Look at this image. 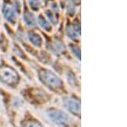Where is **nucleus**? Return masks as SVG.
<instances>
[{
  "instance_id": "4468645a",
  "label": "nucleus",
  "mask_w": 127,
  "mask_h": 127,
  "mask_svg": "<svg viewBox=\"0 0 127 127\" xmlns=\"http://www.w3.org/2000/svg\"><path fill=\"white\" fill-rule=\"evenodd\" d=\"M69 48H70V50L74 56L76 58H78L79 60H81V50H80L79 47L75 45V44H70Z\"/></svg>"
},
{
  "instance_id": "9b49d317",
  "label": "nucleus",
  "mask_w": 127,
  "mask_h": 127,
  "mask_svg": "<svg viewBox=\"0 0 127 127\" xmlns=\"http://www.w3.org/2000/svg\"><path fill=\"white\" fill-rule=\"evenodd\" d=\"M76 2H75L74 0H69L67 3L66 13L70 17H73L74 15L75 14V11H76Z\"/></svg>"
},
{
  "instance_id": "f257e3e1",
  "label": "nucleus",
  "mask_w": 127,
  "mask_h": 127,
  "mask_svg": "<svg viewBox=\"0 0 127 127\" xmlns=\"http://www.w3.org/2000/svg\"><path fill=\"white\" fill-rule=\"evenodd\" d=\"M1 13L3 18L9 24L12 26H15L18 21L19 14L16 12L15 8L12 5V3L7 0H3L1 5Z\"/></svg>"
},
{
  "instance_id": "f8f14e48",
  "label": "nucleus",
  "mask_w": 127,
  "mask_h": 127,
  "mask_svg": "<svg viewBox=\"0 0 127 127\" xmlns=\"http://www.w3.org/2000/svg\"><path fill=\"white\" fill-rule=\"evenodd\" d=\"M66 34H67V36H68V38H69L72 40L77 39V38L80 37V34L75 29H74L72 24H71V25L70 24H68V25H67V26H66Z\"/></svg>"
},
{
  "instance_id": "ddd939ff",
  "label": "nucleus",
  "mask_w": 127,
  "mask_h": 127,
  "mask_svg": "<svg viewBox=\"0 0 127 127\" xmlns=\"http://www.w3.org/2000/svg\"><path fill=\"white\" fill-rule=\"evenodd\" d=\"M28 6L32 11H39L41 9V0H27Z\"/></svg>"
},
{
  "instance_id": "423d86ee",
  "label": "nucleus",
  "mask_w": 127,
  "mask_h": 127,
  "mask_svg": "<svg viewBox=\"0 0 127 127\" xmlns=\"http://www.w3.org/2000/svg\"><path fill=\"white\" fill-rule=\"evenodd\" d=\"M22 20L23 23L28 27H34L36 24V17L33 12L30 10L24 9L22 14Z\"/></svg>"
},
{
  "instance_id": "0eeeda50",
  "label": "nucleus",
  "mask_w": 127,
  "mask_h": 127,
  "mask_svg": "<svg viewBox=\"0 0 127 127\" xmlns=\"http://www.w3.org/2000/svg\"><path fill=\"white\" fill-rule=\"evenodd\" d=\"M36 23H38V25L42 29H43L44 31L48 32H51L53 30V26L50 24V22L47 20V18L45 17L44 15L42 14H40V15H37L36 17Z\"/></svg>"
},
{
  "instance_id": "6e6552de",
  "label": "nucleus",
  "mask_w": 127,
  "mask_h": 127,
  "mask_svg": "<svg viewBox=\"0 0 127 127\" xmlns=\"http://www.w3.org/2000/svg\"><path fill=\"white\" fill-rule=\"evenodd\" d=\"M27 38L32 45L36 47H41L42 44V38L37 32H35L34 31H31L27 33Z\"/></svg>"
},
{
  "instance_id": "1a4fd4ad",
  "label": "nucleus",
  "mask_w": 127,
  "mask_h": 127,
  "mask_svg": "<svg viewBox=\"0 0 127 127\" xmlns=\"http://www.w3.org/2000/svg\"><path fill=\"white\" fill-rule=\"evenodd\" d=\"M49 50L52 51L54 55H59L63 52L64 50V44L61 42L60 40L59 39H55L54 41H53L51 43L50 46H49Z\"/></svg>"
},
{
  "instance_id": "20e7f679",
  "label": "nucleus",
  "mask_w": 127,
  "mask_h": 127,
  "mask_svg": "<svg viewBox=\"0 0 127 127\" xmlns=\"http://www.w3.org/2000/svg\"><path fill=\"white\" fill-rule=\"evenodd\" d=\"M48 116L51 121L59 126H65L69 122V118L68 114L61 110L52 109L48 111Z\"/></svg>"
},
{
  "instance_id": "39448f33",
  "label": "nucleus",
  "mask_w": 127,
  "mask_h": 127,
  "mask_svg": "<svg viewBox=\"0 0 127 127\" xmlns=\"http://www.w3.org/2000/svg\"><path fill=\"white\" fill-rule=\"evenodd\" d=\"M64 104L65 108L70 113L75 114V115H80V114H81V103L78 100L73 97H65L64 99Z\"/></svg>"
},
{
  "instance_id": "f03ea898",
  "label": "nucleus",
  "mask_w": 127,
  "mask_h": 127,
  "mask_svg": "<svg viewBox=\"0 0 127 127\" xmlns=\"http://www.w3.org/2000/svg\"><path fill=\"white\" fill-rule=\"evenodd\" d=\"M40 79L45 85L52 88H59L61 86V80L55 73L49 70H42L39 74Z\"/></svg>"
},
{
  "instance_id": "dca6fc26",
  "label": "nucleus",
  "mask_w": 127,
  "mask_h": 127,
  "mask_svg": "<svg viewBox=\"0 0 127 127\" xmlns=\"http://www.w3.org/2000/svg\"><path fill=\"white\" fill-rule=\"evenodd\" d=\"M53 12H54L55 14L59 15V3H56V2H52L50 3V9Z\"/></svg>"
},
{
  "instance_id": "7ed1b4c3",
  "label": "nucleus",
  "mask_w": 127,
  "mask_h": 127,
  "mask_svg": "<svg viewBox=\"0 0 127 127\" xmlns=\"http://www.w3.org/2000/svg\"><path fill=\"white\" fill-rule=\"evenodd\" d=\"M0 79L7 85H13L18 80V74L12 67L2 66L0 67Z\"/></svg>"
},
{
  "instance_id": "9d476101",
  "label": "nucleus",
  "mask_w": 127,
  "mask_h": 127,
  "mask_svg": "<svg viewBox=\"0 0 127 127\" xmlns=\"http://www.w3.org/2000/svg\"><path fill=\"white\" fill-rule=\"evenodd\" d=\"M45 17L47 18V20L50 22L51 25L56 26L59 23V15L57 14H55L54 12H53L51 9H46L44 12Z\"/></svg>"
},
{
  "instance_id": "2eb2a0df",
  "label": "nucleus",
  "mask_w": 127,
  "mask_h": 127,
  "mask_svg": "<svg viewBox=\"0 0 127 127\" xmlns=\"http://www.w3.org/2000/svg\"><path fill=\"white\" fill-rule=\"evenodd\" d=\"M12 5H13V7L15 8L16 12L19 14L20 12V10H21V8H22V4H21L20 0H13V1H12Z\"/></svg>"
},
{
  "instance_id": "a211bd4d",
  "label": "nucleus",
  "mask_w": 127,
  "mask_h": 127,
  "mask_svg": "<svg viewBox=\"0 0 127 127\" xmlns=\"http://www.w3.org/2000/svg\"><path fill=\"white\" fill-rule=\"evenodd\" d=\"M42 1L43 2V3H48V1H50V0H42Z\"/></svg>"
},
{
  "instance_id": "f3484780",
  "label": "nucleus",
  "mask_w": 127,
  "mask_h": 127,
  "mask_svg": "<svg viewBox=\"0 0 127 127\" xmlns=\"http://www.w3.org/2000/svg\"><path fill=\"white\" fill-rule=\"evenodd\" d=\"M25 127H42V125L39 124L38 122H36V121H31V122H28L27 124L26 125Z\"/></svg>"
}]
</instances>
